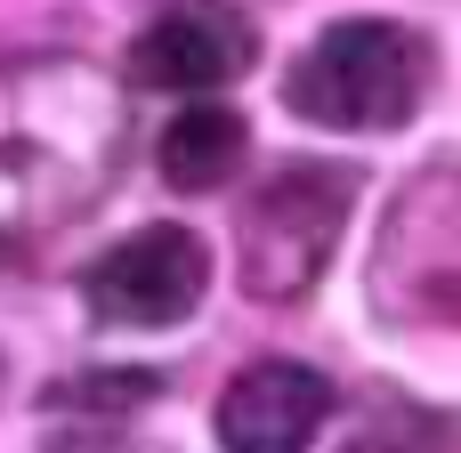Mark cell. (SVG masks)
Segmentation results:
<instances>
[{
	"mask_svg": "<svg viewBox=\"0 0 461 453\" xmlns=\"http://www.w3.org/2000/svg\"><path fill=\"white\" fill-rule=\"evenodd\" d=\"M284 97L316 130H397L429 97V41L389 16H348L292 57Z\"/></svg>",
	"mask_w": 461,
	"mask_h": 453,
	"instance_id": "obj_1",
	"label": "cell"
},
{
	"mask_svg": "<svg viewBox=\"0 0 461 453\" xmlns=\"http://www.w3.org/2000/svg\"><path fill=\"white\" fill-rule=\"evenodd\" d=\"M348 203H357V178L332 170V162L276 170L267 195H251V211H243V284H251V300L316 292V276L332 267Z\"/></svg>",
	"mask_w": 461,
	"mask_h": 453,
	"instance_id": "obj_2",
	"label": "cell"
},
{
	"mask_svg": "<svg viewBox=\"0 0 461 453\" xmlns=\"http://www.w3.org/2000/svg\"><path fill=\"white\" fill-rule=\"evenodd\" d=\"M81 292H89V308H97L105 324H122V332H170V324H186V316L203 308V292H211V251H203L194 227H138V235H122L113 251L89 259Z\"/></svg>",
	"mask_w": 461,
	"mask_h": 453,
	"instance_id": "obj_3",
	"label": "cell"
},
{
	"mask_svg": "<svg viewBox=\"0 0 461 453\" xmlns=\"http://www.w3.org/2000/svg\"><path fill=\"white\" fill-rule=\"evenodd\" d=\"M251 16L235 0H170L138 49H130V81L138 89H170V97H211L235 73H251Z\"/></svg>",
	"mask_w": 461,
	"mask_h": 453,
	"instance_id": "obj_4",
	"label": "cell"
},
{
	"mask_svg": "<svg viewBox=\"0 0 461 453\" xmlns=\"http://www.w3.org/2000/svg\"><path fill=\"white\" fill-rule=\"evenodd\" d=\"M332 421V381L316 365H243L219 397V446L227 453H308Z\"/></svg>",
	"mask_w": 461,
	"mask_h": 453,
	"instance_id": "obj_5",
	"label": "cell"
},
{
	"mask_svg": "<svg viewBox=\"0 0 461 453\" xmlns=\"http://www.w3.org/2000/svg\"><path fill=\"white\" fill-rule=\"evenodd\" d=\"M243 154H251L243 113H227V105H211V97H194V105L162 130V146H154V162H162V178H170L178 195H211V186H227V178L243 170Z\"/></svg>",
	"mask_w": 461,
	"mask_h": 453,
	"instance_id": "obj_6",
	"label": "cell"
}]
</instances>
